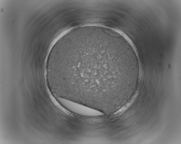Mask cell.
<instances>
[{"label": "cell", "mask_w": 181, "mask_h": 144, "mask_svg": "<svg viewBox=\"0 0 181 144\" xmlns=\"http://www.w3.org/2000/svg\"><path fill=\"white\" fill-rule=\"evenodd\" d=\"M137 74L128 45L114 31L88 26L62 37L52 52L46 75L58 98L111 112Z\"/></svg>", "instance_id": "1"}]
</instances>
